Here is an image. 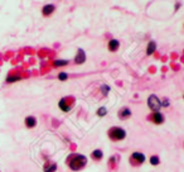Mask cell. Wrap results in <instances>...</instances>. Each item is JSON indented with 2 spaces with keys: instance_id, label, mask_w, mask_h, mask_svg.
<instances>
[{
  "instance_id": "6",
  "label": "cell",
  "mask_w": 184,
  "mask_h": 172,
  "mask_svg": "<svg viewBox=\"0 0 184 172\" xmlns=\"http://www.w3.org/2000/svg\"><path fill=\"white\" fill-rule=\"evenodd\" d=\"M150 119H152V122L155 123V124H163L164 123V115L162 113H159V111L153 113V115L150 116Z\"/></svg>"
},
{
  "instance_id": "13",
  "label": "cell",
  "mask_w": 184,
  "mask_h": 172,
  "mask_svg": "<svg viewBox=\"0 0 184 172\" xmlns=\"http://www.w3.org/2000/svg\"><path fill=\"white\" fill-rule=\"evenodd\" d=\"M56 170H57V165H56V163H53V162L46 163L44 167H43V171H44V172H54Z\"/></svg>"
},
{
  "instance_id": "18",
  "label": "cell",
  "mask_w": 184,
  "mask_h": 172,
  "mask_svg": "<svg viewBox=\"0 0 184 172\" xmlns=\"http://www.w3.org/2000/svg\"><path fill=\"white\" fill-rule=\"evenodd\" d=\"M159 162H160V161H159V157H158V156H152V157H150V163H152L153 166L159 165Z\"/></svg>"
},
{
  "instance_id": "1",
  "label": "cell",
  "mask_w": 184,
  "mask_h": 172,
  "mask_svg": "<svg viewBox=\"0 0 184 172\" xmlns=\"http://www.w3.org/2000/svg\"><path fill=\"white\" fill-rule=\"evenodd\" d=\"M87 163V158L82 154H71L68 157V166L71 167V170H81L82 167H85Z\"/></svg>"
},
{
  "instance_id": "16",
  "label": "cell",
  "mask_w": 184,
  "mask_h": 172,
  "mask_svg": "<svg viewBox=\"0 0 184 172\" xmlns=\"http://www.w3.org/2000/svg\"><path fill=\"white\" fill-rule=\"evenodd\" d=\"M66 65H68V61H67V59H57V61L53 62L54 67H61V66H66Z\"/></svg>"
},
{
  "instance_id": "17",
  "label": "cell",
  "mask_w": 184,
  "mask_h": 172,
  "mask_svg": "<svg viewBox=\"0 0 184 172\" xmlns=\"http://www.w3.org/2000/svg\"><path fill=\"white\" fill-rule=\"evenodd\" d=\"M107 114V109L105 108V106H101L98 110H97V115L98 116H104V115H106Z\"/></svg>"
},
{
  "instance_id": "20",
  "label": "cell",
  "mask_w": 184,
  "mask_h": 172,
  "mask_svg": "<svg viewBox=\"0 0 184 172\" xmlns=\"http://www.w3.org/2000/svg\"><path fill=\"white\" fill-rule=\"evenodd\" d=\"M108 90H110V88H108L107 85H102V92H104V94H107Z\"/></svg>"
},
{
  "instance_id": "19",
  "label": "cell",
  "mask_w": 184,
  "mask_h": 172,
  "mask_svg": "<svg viewBox=\"0 0 184 172\" xmlns=\"http://www.w3.org/2000/svg\"><path fill=\"white\" fill-rule=\"evenodd\" d=\"M58 79H60V80H67V73H60V75H58Z\"/></svg>"
},
{
  "instance_id": "8",
  "label": "cell",
  "mask_w": 184,
  "mask_h": 172,
  "mask_svg": "<svg viewBox=\"0 0 184 172\" xmlns=\"http://www.w3.org/2000/svg\"><path fill=\"white\" fill-rule=\"evenodd\" d=\"M54 10H56V6L52 5V4H48V5H44L43 8H42V14H43L44 16H49Z\"/></svg>"
},
{
  "instance_id": "14",
  "label": "cell",
  "mask_w": 184,
  "mask_h": 172,
  "mask_svg": "<svg viewBox=\"0 0 184 172\" xmlns=\"http://www.w3.org/2000/svg\"><path fill=\"white\" fill-rule=\"evenodd\" d=\"M91 157L92 158H94V159H101L102 157H104V153H102V151L101 149H95L94 152H92L91 153Z\"/></svg>"
},
{
  "instance_id": "3",
  "label": "cell",
  "mask_w": 184,
  "mask_h": 172,
  "mask_svg": "<svg viewBox=\"0 0 184 172\" xmlns=\"http://www.w3.org/2000/svg\"><path fill=\"white\" fill-rule=\"evenodd\" d=\"M148 105H149V108L152 109V110H154V113H155V111L160 110V108H162V101L159 100V98H158L156 95H150L149 99H148Z\"/></svg>"
},
{
  "instance_id": "2",
  "label": "cell",
  "mask_w": 184,
  "mask_h": 172,
  "mask_svg": "<svg viewBox=\"0 0 184 172\" xmlns=\"http://www.w3.org/2000/svg\"><path fill=\"white\" fill-rule=\"evenodd\" d=\"M108 137H110L112 141H122L125 137H126V132L120 127H112L110 131H108Z\"/></svg>"
},
{
  "instance_id": "5",
  "label": "cell",
  "mask_w": 184,
  "mask_h": 172,
  "mask_svg": "<svg viewBox=\"0 0 184 172\" xmlns=\"http://www.w3.org/2000/svg\"><path fill=\"white\" fill-rule=\"evenodd\" d=\"M58 106L61 108V110L62 111H70L71 110V106H72V104L68 101V98H63V99H61V101L58 102Z\"/></svg>"
},
{
  "instance_id": "15",
  "label": "cell",
  "mask_w": 184,
  "mask_h": 172,
  "mask_svg": "<svg viewBox=\"0 0 184 172\" xmlns=\"http://www.w3.org/2000/svg\"><path fill=\"white\" fill-rule=\"evenodd\" d=\"M19 80H20V76H19V75H13V73L8 75V76H6V79H5V81H6V82H9V84L15 82V81H19Z\"/></svg>"
},
{
  "instance_id": "4",
  "label": "cell",
  "mask_w": 184,
  "mask_h": 172,
  "mask_svg": "<svg viewBox=\"0 0 184 172\" xmlns=\"http://www.w3.org/2000/svg\"><path fill=\"white\" fill-rule=\"evenodd\" d=\"M144 162H145V156L140 152H134L130 156V163L132 166H140Z\"/></svg>"
},
{
  "instance_id": "9",
  "label": "cell",
  "mask_w": 184,
  "mask_h": 172,
  "mask_svg": "<svg viewBox=\"0 0 184 172\" xmlns=\"http://www.w3.org/2000/svg\"><path fill=\"white\" fill-rule=\"evenodd\" d=\"M107 47H108V51H110V52H116L120 47V42L118 39H111L110 42H108Z\"/></svg>"
},
{
  "instance_id": "12",
  "label": "cell",
  "mask_w": 184,
  "mask_h": 172,
  "mask_svg": "<svg viewBox=\"0 0 184 172\" xmlns=\"http://www.w3.org/2000/svg\"><path fill=\"white\" fill-rule=\"evenodd\" d=\"M155 49H156V43L154 41H150L148 43V49H146V55L150 56V55H153L155 52Z\"/></svg>"
},
{
  "instance_id": "7",
  "label": "cell",
  "mask_w": 184,
  "mask_h": 172,
  "mask_svg": "<svg viewBox=\"0 0 184 172\" xmlns=\"http://www.w3.org/2000/svg\"><path fill=\"white\" fill-rule=\"evenodd\" d=\"M24 124H26V127L29 128V129L34 128L37 125V118L33 116V115H28L26 119H24Z\"/></svg>"
},
{
  "instance_id": "11",
  "label": "cell",
  "mask_w": 184,
  "mask_h": 172,
  "mask_svg": "<svg viewBox=\"0 0 184 172\" xmlns=\"http://www.w3.org/2000/svg\"><path fill=\"white\" fill-rule=\"evenodd\" d=\"M85 59H86V55H85V52H83L82 49H78V52H77V57L74 58V62L78 63V65H81V63L85 62Z\"/></svg>"
},
{
  "instance_id": "10",
  "label": "cell",
  "mask_w": 184,
  "mask_h": 172,
  "mask_svg": "<svg viewBox=\"0 0 184 172\" xmlns=\"http://www.w3.org/2000/svg\"><path fill=\"white\" fill-rule=\"evenodd\" d=\"M131 116V110L129 109V108H122L120 111H119V118L120 119H128V118H130Z\"/></svg>"
}]
</instances>
